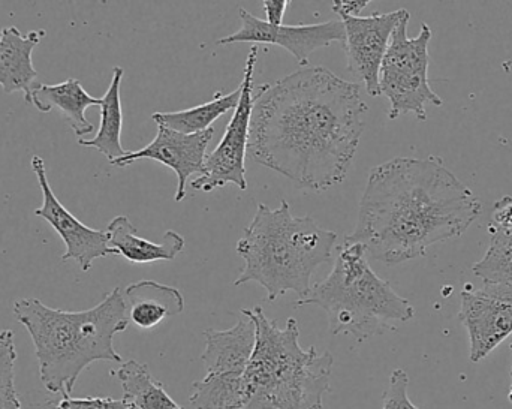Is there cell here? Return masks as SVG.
I'll list each match as a JSON object with an SVG mask.
<instances>
[{
	"mask_svg": "<svg viewBox=\"0 0 512 409\" xmlns=\"http://www.w3.org/2000/svg\"><path fill=\"white\" fill-rule=\"evenodd\" d=\"M460 323L471 341L472 363H480L512 335V288L484 284L480 290L462 291Z\"/></svg>",
	"mask_w": 512,
	"mask_h": 409,
	"instance_id": "obj_9",
	"label": "cell"
},
{
	"mask_svg": "<svg viewBox=\"0 0 512 409\" xmlns=\"http://www.w3.org/2000/svg\"><path fill=\"white\" fill-rule=\"evenodd\" d=\"M129 323L141 330L155 329L167 318L185 311V297L177 288L156 281L134 282L123 291Z\"/></svg>",
	"mask_w": 512,
	"mask_h": 409,
	"instance_id": "obj_17",
	"label": "cell"
},
{
	"mask_svg": "<svg viewBox=\"0 0 512 409\" xmlns=\"http://www.w3.org/2000/svg\"><path fill=\"white\" fill-rule=\"evenodd\" d=\"M255 323L256 344L243 374L245 405L242 409H322L330 392L333 354L300 347L297 320L285 329L270 320L261 306L242 309Z\"/></svg>",
	"mask_w": 512,
	"mask_h": 409,
	"instance_id": "obj_5",
	"label": "cell"
},
{
	"mask_svg": "<svg viewBox=\"0 0 512 409\" xmlns=\"http://www.w3.org/2000/svg\"><path fill=\"white\" fill-rule=\"evenodd\" d=\"M409 377L403 369H396L390 375L388 389L382 398V409H420L412 404L408 396Z\"/></svg>",
	"mask_w": 512,
	"mask_h": 409,
	"instance_id": "obj_25",
	"label": "cell"
},
{
	"mask_svg": "<svg viewBox=\"0 0 512 409\" xmlns=\"http://www.w3.org/2000/svg\"><path fill=\"white\" fill-rule=\"evenodd\" d=\"M12 314L29 332L39 378L54 395H71L81 372L92 363H123L114 348V336L131 323L120 288L87 311H62L38 299H20L12 306Z\"/></svg>",
	"mask_w": 512,
	"mask_h": 409,
	"instance_id": "obj_3",
	"label": "cell"
},
{
	"mask_svg": "<svg viewBox=\"0 0 512 409\" xmlns=\"http://www.w3.org/2000/svg\"><path fill=\"white\" fill-rule=\"evenodd\" d=\"M15 350L14 332H0V409H23L17 389H15Z\"/></svg>",
	"mask_w": 512,
	"mask_h": 409,
	"instance_id": "obj_24",
	"label": "cell"
},
{
	"mask_svg": "<svg viewBox=\"0 0 512 409\" xmlns=\"http://www.w3.org/2000/svg\"><path fill=\"white\" fill-rule=\"evenodd\" d=\"M189 402L195 409H242L245 405L243 375H206L192 384Z\"/></svg>",
	"mask_w": 512,
	"mask_h": 409,
	"instance_id": "obj_22",
	"label": "cell"
},
{
	"mask_svg": "<svg viewBox=\"0 0 512 409\" xmlns=\"http://www.w3.org/2000/svg\"><path fill=\"white\" fill-rule=\"evenodd\" d=\"M3 27H0V36H2Z\"/></svg>",
	"mask_w": 512,
	"mask_h": 409,
	"instance_id": "obj_31",
	"label": "cell"
},
{
	"mask_svg": "<svg viewBox=\"0 0 512 409\" xmlns=\"http://www.w3.org/2000/svg\"><path fill=\"white\" fill-rule=\"evenodd\" d=\"M498 227L512 228V198L507 197L496 203L493 224Z\"/></svg>",
	"mask_w": 512,
	"mask_h": 409,
	"instance_id": "obj_29",
	"label": "cell"
},
{
	"mask_svg": "<svg viewBox=\"0 0 512 409\" xmlns=\"http://www.w3.org/2000/svg\"><path fill=\"white\" fill-rule=\"evenodd\" d=\"M30 165L44 198L42 206L35 210V215L50 224L65 243L66 251L62 255V261L74 260L83 272H89L93 261L117 255L108 245L107 231L87 227L60 203L48 183L44 159L35 155Z\"/></svg>",
	"mask_w": 512,
	"mask_h": 409,
	"instance_id": "obj_11",
	"label": "cell"
},
{
	"mask_svg": "<svg viewBox=\"0 0 512 409\" xmlns=\"http://www.w3.org/2000/svg\"><path fill=\"white\" fill-rule=\"evenodd\" d=\"M108 245L135 264L174 261L185 251V239L177 231L168 230L161 242H150L138 236L128 216H116L107 227Z\"/></svg>",
	"mask_w": 512,
	"mask_h": 409,
	"instance_id": "obj_18",
	"label": "cell"
},
{
	"mask_svg": "<svg viewBox=\"0 0 512 409\" xmlns=\"http://www.w3.org/2000/svg\"><path fill=\"white\" fill-rule=\"evenodd\" d=\"M511 350H512V344H511ZM510 401L512 402V366H511V389H510Z\"/></svg>",
	"mask_w": 512,
	"mask_h": 409,
	"instance_id": "obj_30",
	"label": "cell"
},
{
	"mask_svg": "<svg viewBox=\"0 0 512 409\" xmlns=\"http://www.w3.org/2000/svg\"><path fill=\"white\" fill-rule=\"evenodd\" d=\"M406 14V9H397L387 14L373 12L366 17H340L345 27L342 45L346 53V68L364 84L370 96H381L379 69L391 36Z\"/></svg>",
	"mask_w": 512,
	"mask_h": 409,
	"instance_id": "obj_10",
	"label": "cell"
},
{
	"mask_svg": "<svg viewBox=\"0 0 512 409\" xmlns=\"http://www.w3.org/2000/svg\"><path fill=\"white\" fill-rule=\"evenodd\" d=\"M324 309L333 335H349L364 342L394 329V323L414 318V306L379 278L361 243L343 242L330 275L312 287L297 306Z\"/></svg>",
	"mask_w": 512,
	"mask_h": 409,
	"instance_id": "obj_6",
	"label": "cell"
},
{
	"mask_svg": "<svg viewBox=\"0 0 512 409\" xmlns=\"http://www.w3.org/2000/svg\"><path fill=\"white\" fill-rule=\"evenodd\" d=\"M480 215V200L441 159L394 158L370 171L357 227L345 242L397 266L462 236Z\"/></svg>",
	"mask_w": 512,
	"mask_h": 409,
	"instance_id": "obj_2",
	"label": "cell"
},
{
	"mask_svg": "<svg viewBox=\"0 0 512 409\" xmlns=\"http://www.w3.org/2000/svg\"><path fill=\"white\" fill-rule=\"evenodd\" d=\"M53 409H137L128 399L113 398H71L63 396L53 404Z\"/></svg>",
	"mask_w": 512,
	"mask_h": 409,
	"instance_id": "obj_26",
	"label": "cell"
},
{
	"mask_svg": "<svg viewBox=\"0 0 512 409\" xmlns=\"http://www.w3.org/2000/svg\"><path fill=\"white\" fill-rule=\"evenodd\" d=\"M288 5V0H264L262 6H264L265 17H267L265 21L271 26L283 24V15H285Z\"/></svg>",
	"mask_w": 512,
	"mask_h": 409,
	"instance_id": "obj_27",
	"label": "cell"
},
{
	"mask_svg": "<svg viewBox=\"0 0 512 409\" xmlns=\"http://www.w3.org/2000/svg\"><path fill=\"white\" fill-rule=\"evenodd\" d=\"M44 30L23 35L15 26L3 27L0 36V86L3 92H23L29 102L38 71L33 65V51L41 42Z\"/></svg>",
	"mask_w": 512,
	"mask_h": 409,
	"instance_id": "obj_15",
	"label": "cell"
},
{
	"mask_svg": "<svg viewBox=\"0 0 512 409\" xmlns=\"http://www.w3.org/2000/svg\"><path fill=\"white\" fill-rule=\"evenodd\" d=\"M122 384L125 399L138 409H183L173 401L164 384L150 374L149 366L128 360L114 372Z\"/></svg>",
	"mask_w": 512,
	"mask_h": 409,
	"instance_id": "obj_21",
	"label": "cell"
},
{
	"mask_svg": "<svg viewBox=\"0 0 512 409\" xmlns=\"http://www.w3.org/2000/svg\"><path fill=\"white\" fill-rule=\"evenodd\" d=\"M240 96H242V84L228 95L219 90L209 102L188 108V110L170 111V113L159 111V113L152 114V119L158 123V126H165L173 131L182 132V134H197V132L213 128V123L228 111L236 110Z\"/></svg>",
	"mask_w": 512,
	"mask_h": 409,
	"instance_id": "obj_20",
	"label": "cell"
},
{
	"mask_svg": "<svg viewBox=\"0 0 512 409\" xmlns=\"http://www.w3.org/2000/svg\"><path fill=\"white\" fill-rule=\"evenodd\" d=\"M337 234L325 230L310 216L295 218L288 201L270 209L258 204L236 252L245 260L234 285L256 282L267 291L268 302L294 291L306 299L312 291V276L327 263L336 248Z\"/></svg>",
	"mask_w": 512,
	"mask_h": 409,
	"instance_id": "obj_4",
	"label": "cell"
},
{
	"mask_svg": "<svg viewBox=\"0 0 512 409\" xmlns=\"http://www.w3.org/2000/svg\"><path fill=\"white\" fill-rule=\"evenodd\" d=\"M204 338L206 350L201 360L207 375L245 374L256 344L255 323L248 315L242 314L233 329L206 330Z\"/></svg>",
	"mask_w": 512,
	"mask_h": 409,
	"instance_id": "obj_14",
	"label": "cell"
},
{
	"mask_svg": "<svg viewBox=\"0 0 512 409\" xmlns=\"http://www.w3.org/2000/svg\"><path fill=\"white\" fill-rule=\"evenodd\" d=\"M242 27L233 35L218 41L219 45L254 42V44L279 45L295 57L300 65L306 66L309 57L319 48L330 47L333 42L345 41V27L342 21L330 20L324 23L298 24V26H271L267 21L252 15L248 9H240Z\"/></svg>",
	"mask_w": 512,
	"mask_h": 409,
	"instance_id": "obj_12",
	"label": "cell"
},
{
	"mask_svg": "<svg viewBox=\"0 0 512 409\" xmlns=\"http://www.w3.org/2000/svg\"><path fill=\"white\" fill-rule=\"evenodd\" d=\"M258 51V45H252L246 60L239 105L225 129L221 143L213 152L207 153L203 174L191 183L194 191L212 192L227 185H236L242 191L248 189L246 153L254 110V72Z\"/></svg>",
	"mask_w": 512,
	"mask_h": 409,
	"instance_id": "obj_8",
	"label": "cell"
},
{
	"mask_svg": "<svg viewBox=\"0 0 512 409\" xmlns=\"http://www.w3.org/2000/svg\"><path fill=\"white\" fill-rule=\"evenodd\" d=\"M215 135V128L197 134H182L173 129L158 126V134L152 143L143 149L128 152L122 158L110 162L114 167L125 168L137 161H156L171 168L177 174L176 201L185 200L189 177L203 174L207 147Z\"/></svg>",
	"mask_w": 512,
	"mask_h": 409,
	"instance_id": "obj_13",
	"label": "cell"
},
{
	"mask_svg": "<svg viewBox=\"0 0 512 409\" xmlns=\"http://www.w3.org/2000/svg\"><path fill=\"white\" fill-rule=\"evenodd\" d=\"M27 104H32L39 113H50L57 108L75 135L81 138L95 129L87 120V108L101 107L102 99L89 95L77 78H68L59 84H33Z\"/></svg>",
	"mask_w": 512,
	"mask_h": 409,
	"instance_id": "obj_16",
	"label": "cell"
},
{
	"mask_svg": "<svg viewBox=\"0 0 512 409\" xmlns=\"http://www.w3.org/2000/svg\"><path fill=\"white\" fill-rule=\"evenodd\" d=\"M123 75L125 71L120 66L113 69L110 87L101 98V123L95 137L90 140H84V138L78 140L80 146L98 150L99 153L107 156L110 162L128 153L122 146L123 110L120 86H122Z\"/></svg>",
	"mask_w": 512,
	"mask_h": 409,
	"instance_id": "obj_19",
	"label": "cell"
},
{
	"mask_svg": "<svg viewBox=\"0 0 512 409\" xmlns=\"http://www.w3.org/2000/svg\"><path fill=\"white\" fill-rule=\"evenodd\" d=\"M474 273L484 284L508 285L512 288V228L492 225V240Z\"/></svg>",
	"mask_w": 512,
	"mask_h": 409,
	"instance_id": "obj_23",
	"label": "cell"
},
{
	"mask_svg": "<svg viewBox=\"0 0 512 409\" xmlns=\"http://www.w3.org/2000/svg\"><path fill=\"white\" fill-rule=\"evenodd\" d=\"M409 20L411 14L408 12L391 36L379 69V90L390 101L388 119L414 114L424 122L427 120L426 105L441 107L444 101L438 93L433 92L429 81L432 29L423 23L418 36L409 38Z\"/></svg>",
	"mask_w": 512,
	"mask_h": 409,
	"instance_id": "obj_7",
	"label": "cell"
},
{
	"mask_svg": "<svg viewBox=\"0 0 512 409\" xmlns=\"http://www.w3.org/2000/svg\"><path fill=\"white\" fill-rule=\"evenodd\" d=\"M255 90L252 161L310 191L342 183L366 128L360 84L324 66H304Z\"/></svg>",
	"mask_w": 512,
	"mask_h": 409,
	"instance_id": "obj_1",
	"label": "cell"
},
{
	"mask_svg": "<svg viewBox=\"0 0 512 409\" xmlns=\"http://www.w3.org/2000/svg\"><path fill=\"white\" fill-rule=\"evenodd\" d=\"M369 3V0H334L333 12L339 17H358Z\"/></svg>",
	"mask_w": 512,
	"mask_h": 409,
	"instance_id": "obj_28",
	"label": "cell"
}]
</instances>
